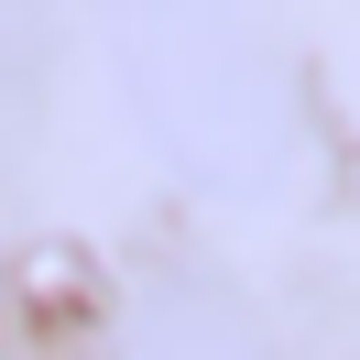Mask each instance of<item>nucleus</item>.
<instances>
[{
    "mask_svg": "<svg viewBox=\"0 0 360 360\" xmlns=\"http://www.w3.org/2000/svg\"><path fill=\"white\" fill-rule=\"evenodd\" d=\"M120 88H131L142 142L197 197L284 207L316 175V120H306L284 44H262L229 11H142L120 33Z\"/></svg>",
    "mask_w": 360,
    "mask_h": 360,
    "instance_id": "f257e3e1",
    "label": "nucleus"
},
{
    "mask_svg": "<svg viewBox=\"0 0 360 360\" xmlns=\"http://www.w3.org/2000/svg\"><path fill=\"white\" fill-rule=\"evenodd\" d=\"M110 360H273V338H262V316L229 284H207V273H153V284L131 295V316H120Z\"/></svg>",
    "mask_w": 360,
    "mask_h": 360,
    "instance_id": "f03ea898",
    "label": "nucleus"
}]
</instances>
